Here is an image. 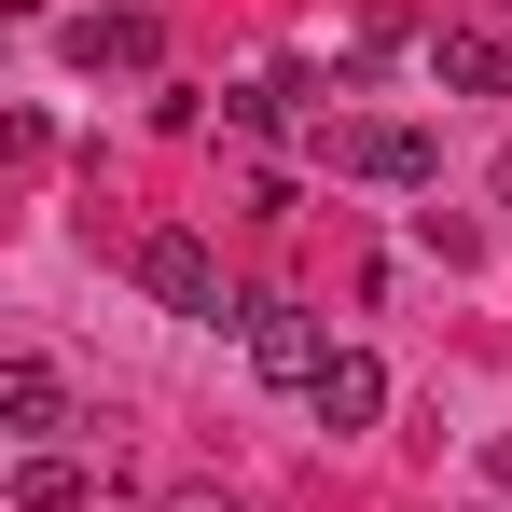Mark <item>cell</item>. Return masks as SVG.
Here are the masks:
<instances>
[{"label": "cell", "instance_id": "obj_1", "mask_svg": "<svg viewBox=\"0 0 512 512\" xmlns=\"http://www.w3.org/2000/svg\"><path fill=\"white\" fill-rule=\"evenodd\" d=\"M125 277H139L167 319H208V333L236 319V305H222V250H208V236H180V222H153V236L125 250Z\"/></svg>", "mask_w": 512, "mask_h": 512}, {"label": "cell", "instance_id": "obj_2", "mask_svg": "<svg viewBox=\"0 0 512 512\" xmlns=\"http://www.w3.org/2000/svg\"><path fill=\"white\" fill-rule=\"evenodd\" d=\"M56 42H70V70H167V28H153L139 0H97V14H70Z\"/></svg>", "mask_w": 512, "mask_h": 512}, {"label": "cell", "instance_id": "obj_3", "mask_svg": "<svg viewBox=\"0 0 512 512\" xmlns=\"http://www.w3.org/2000/svg\"><path fill=\"white\" fill-rule=\"evenodd\" d=\"M429 84H457V97H512V28L443 14V28H429Z\"/></svg>", "mask_w": 512, "mask_h": 512}, {"label": "cell", "instance_id": "obj_4", "mask_svg": "<svg viewBox=\"0 0 512 512\" xmlns=\"http://www.w3.org/2000/svg\"><path fill=\"white\" fill-rule=\"evenodd\" d=\"M236 333H250V374H277V388H319V360H333V346H319V319H305V305H277V291H263V305H236Z\"/></svg>", "mask_w": 512, "mask_h": 512}, {"label": "cell", "instance_id": "obj_5", "mask_svg": "<svg viewBox=\"0 0 512 512\" xmlns=\"http://www.w3.org/2000/svg\"><path fill=\"white\" fill-rule=\"evenodd\" d=\"M333 167H346V180H388V194H429L443 153H429L416 125H333Z\"/></svg>", "mask_w": 512, "mask_h": 512}, {"label": "cell", "instance_id": "obj_6", "mask_svg": "<svg viewBox=\"0 0 512 512\" xmlns=\"http://www.w3.org/2000/svg\"><path fill=\"white\" fill-rule=\"evenodd\" d=\"M305 416H319V429H374V416H388V360L333 346V360H319V388H305Z\"/></svg>", "mask_w": 512, "mask_h": 512}, {"label": "cell", "instance_id": "obj_7", "mask_svg": "<svg viewBox=\"0 0 512 512\" xmlns=\"http://www.w3.org/2000/svg\"><path fill=\"white\" fill-rule=\"evenodd\" d=\"M56 416H70V388H56V360H28V346H14V360H0V429H28V443H42Z\"/></svg>", "mask_w": 512, "mask_h": 512}, {"label": "cell", "instance_id": "obj_8", "mask_svg": "<svg viewBox=\"0 0 512 512\" xmlns=\"http://www.w3.org/2000/svg\"><path fill=\"white\" fill-rule=\"evenodd\" d=\"M84 499H97L84 457H14V512H84Z\"/></svg>", "mask_w": 512, "mask_h": 512}, {"label": "cell", "instance_id": "obj_9", "mask_svg": "<svg viewBox=\"0 0 512 512\" xmlns=\"http://www.w3.org/2000/svg\"><path fill=\"white\" fill-rule=\"evenodd\" d=\"M416 236H429L443 263H485V222H457V208H416Z\"/></svg>", "mask_w": 512, "mask_h": 512}, {"label": "cell", "instance_id": "obj_10", "mask_svg": "<svg viewBox=\"0 0 512 512\" xmlns=\"http://www.w3.org/2000/svg\"><path fill=\"white\" fill-rule=\"evenodd\" d=\"M153 512H250V499H236V485H167Z\"/></svg>", "mask_w": 512, "mask_h": 512}, {"label": "cell", "instance_id": "obj_11", "mask_svg": "<svg viewBox=\"0 0 512 512\" xmlns=\"http://www.w3.org/2000/svg\"><path fill=\"white\" fill-rule=\"evenodd\" d=\"M485 471H499V485H512V443H499V457H485Z\"/></svg>", "mask_w": 512, "mask_h": 512}, {"label": "cell", "instance_id": "obj_12", "mask_svg": "<svg viewBox=\"0 0 512 512\" xmlns=\"http://www.w3.org/2000/svg\"><path fill=\"white\" fill-rule=\"evenodd\" d=\"M499 208H512V153H499Z\"/></svg>", "mask_w": 512, "mask_h": 512}]
</instances>
